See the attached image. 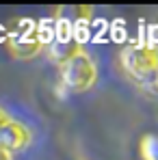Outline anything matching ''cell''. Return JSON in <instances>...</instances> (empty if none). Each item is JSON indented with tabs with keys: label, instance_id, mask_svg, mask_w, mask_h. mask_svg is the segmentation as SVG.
I'll return each instance as SVG.
<instances>
[{
	"label": "cell",
	"instance_id": "6da1fadb",
	"mask_svg": "<svg viewBox=\"0 0 158 160\" xmlns=\"http://www.w3.org/2000/svg\"><path fill=\"white\" fill-rule=\"evenodd\" d=\"M124 72L143 87H156L158 80V50L147 43H132L121 50Z\"/></svg>",
	"mask_w": 158,
	"mask_h": 160
},
{
	"label": "cell",
	"instance_id": "7a4b0ae2",
	"mask_svg": "<svg viewBox=\"0 0 158 160\" xmlns=\"http://www.w3.org/2000/svg\"><path fill=\"white\" fill-rule=\"evenodd\" d=\"M95 65L93 61L84 52H80L78 56H74L69 63H65L61 67V80L69 91H87L93 82H95Z\"/></svg>",
	"mask_w": 158,
	"mask_h": 160
},
{
	"label": "cell",
	"instance_id": "3957f363",
	"mask_svg": "<svg viewBox=\"0 0 158 160\" xmlns=\"http://www.w3.org/2000/svg\"><path fill=\"white\" fill-rule=\"evenodd\" d=\"M9 37H11V50H13L15 56H20V58L35 56V54H39V50L43 48V43L37 37V24L30 22V20H20L18 30L15 32H9Z\"/></svg>",
	"mask_w": 158,
	"mask_h": 160
},
{
	"label": "cell",
	"instance_id": "277c9868",
	"mask_svg": "<svg viewBox=\"0 0 158 160\" xmlns=\"http://www.w3.org/2000/svg\"><path fill=\"white\" fill-rule=\"evenodd\" d=\"M30 141V132L26 126H22L20 121L9 119L2 128H0V149H4L7 154H15L22 152Z\"/></svg>",
	"mask_w": 158,
	"mask_h": 160
},
{
	"label": "cell",
	"instance_id": "5b68a950",
	"mask_svg": "<svg viewBox=\"0 0 158 160\" xmlns=\"http://www.w3.org/2000/svg\"><path fill=\"white\" fill-rule=\"evenodd\" d=\"M82 52L80 50V43L78 41H69V43H59V41H54L52 46L48 48V56L52 58L56 65H65V63H69L74 56H78Z\"/></svg>",
	"mask_w": 158,
	"mask_h": 160
},
{
	"label": "cell",
	"instance_id": "8992f818",
	"mask_svg": "<svg viewBox=\"0 0 158 160\" xmlns=\"http://www.w3.org/2000/svg\"><path fill=\"white\" fill-rule=\"evenodd\" d=\"M37 37H39V41L43 43V46H52L54 41H56V18H46V20H41L39 24H37Z\"/></svg>",
	"mask_w": 158,
	"mask_h": 160
},
{
	"label": "cell",
	"instance_id": "52a82bcc",
	"mask_svg": "<svg viewBox=\"0 0 158 160\" xmlns=\"http://www.w3.org/2000/svg\"><path fill=\"white\" fill-rule=\"evenodd\" d=\"M139 154L143 160H158V134H145L141 138Z\"/></svg>",
	"mask_w": 158,
	"mask_h": 160
},
{
	"label": "cell",
	"instance_id": "ba28073f",
	"mask_svg": "<svg viewBox=\"0 0 158 160\" xmlns=\"http://www.w3.org/2000/svg\"><path fill=\"white\" fill-rule=\"evenodd\" d=\"M56 41H59V43L76 41V39H74V24H72V22L56 18Z\"/></svg>",
	"mask_w": 158,
	"mask_h": 160
},
{
	"label": "cell",
	"instance_id": "9c48e42d",
	"mask_svg": "<svg viewBox=\"0 0 158 160\" xmlns=\"http://www.w3.org/2000/svg\"><path fill=\"white\" fill-rule=\"evenodd\" d=\"M89 37H91V26H89V20H80L74 24V39L78 41L80 46L84 43V41H89Z\"/></svg>",
	"mask_w": 158,
	"mask_h": 160
},
{
	"label": "cell",
	"instance_id": "30bf717a",
	"mask_svg": "<svg viewBox=\"0 0 158 160\" xmlns=\"http://www.w3.org/2000/svg\"><path fill=\"white\" fill-rule=\"evenodd\" d=\"M145 30H147V46L156 48L158 46V24H150Z\"/></svg>",
	"mask_w": 158,
	"mask_h": 160
},
{
	"label": "cell",
	"instance_id": "8fae6325",
	"mask_svg": "<svg viewBox=\"0 0 158 160\" xmlns=\"http://www.w3.org/2000/svg\"><path fill=\"white\" fill-rule=\"evenodd\" d=\"M9 119H11V117H9V115H7V112H4V110L0 108V128H2V126H4V123H7Z\"/></svg>",
	"mask_w": 158,
	"mask_h": 160
},
{
	"label": "cell",
	"instance_id": "7c38bea8",
	"mask_svg": "<svg viewBox=\"0 0 158 160\" xmlns=\"http://www.w3.org/2000/svg\"><path fill=\"white\" fill-rule=\"evenodd\" d=\"M0 160H11V154H7L4 149H0Z\"/></svg>",
	"mask_w": 158,
	"mask_h": 160
},
{
	"label": "cell",
	"instance_id": "4fadbf2b",
	"mask_svg": "<svg viewBox=\"0 0 158 160\" xmlns=\"http://www.w3.org/2000/svg\"><path fill=\"white\" fill-rule=\"evenodd\" d=\"M156 89H158V80H156Z\"/></svg>",
	"mask_w": 158,
	"mask_h": 160
}]
</instances>
